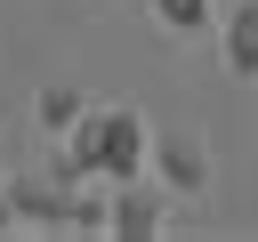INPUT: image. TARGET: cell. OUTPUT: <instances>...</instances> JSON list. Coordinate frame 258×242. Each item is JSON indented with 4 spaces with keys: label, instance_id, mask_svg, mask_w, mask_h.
Returning <instances> with one entry per match:
<instances>
[{
    "label": "cell",
    "instance_id": "6da1fadb",
    "mask_svg": "<svg viewBox=\"0 0 258 242\" xmlns=\"http://www.w3.org/2000/svg\"><path fill=\"white\" fill-rule=\"evenodd\" d=\"M64 153L81 161V177H137L153 161V129L137 105H89L64 129Z\"/></svg>",
    "mask_w": 258,
    "mask_h": 242
},
{
    "label": "cell",
    "instance_id": "7a4b0ae2",
    "mask_svg": "<svg viewBox=\"0 0 258 242\" xmlns=\"http://www.w3.org/2000/svg\"><path fill=\"white\" fill-rule=\"evenodd\" d=\"M8 202H16V226H73V177L56 169H16Z\"/></svg>",
    "mask_w": 258,
    "mask_h": 242
},
{
    "label": "cell",
    "instance_id": "3957f363",
    "mask_svg": "<svg viewBox=\"0 0 258 242\" xmlns=\"http://www.w3.org/2000/svg\"><path fill=\"white\" fill-rule=\"evenodd\" d=\"M169 186L153 177V169H137V177H113V234H161L169 226Z\"/></svg>",
    "mask_w": 258,
    "mask_h": 242
},
{
    "label": "cell",
    "instance_id": "277c9868",
    "mask_svg": "<svg viewBox=\"0 0 258 242\" xmlns=\"http://www.w3.org/2000/svg\"><path fill=\"white\" fill-rule=\"evenodd\" d=\"M169 194H202L210 186V145L202 137H185V129H169V137H153V161H145Z\"/></svg>",
    "mask_w": 258,
    "mask_h": 242
},
{
    "label": "cell",
    "instance_id": "5b68a950",
    "mask_svg": "<svg viewBox=\"0 0 258 242\" xmlns=\"http://www.w3.org/2000/svg\"><path fill=\"white\" fill-rule=\"evenodd\" d=\"M226 73L234 81H258V0H242L226 16Z\"/></svg>",
    "mask_w": 258,
    "mask_h": 242
},
{
    "label": "cell",
    "instance_id": "8992f818",
    "mask_svg": "<svg viewBox=\"0 0 258 242\" xmlns=\"http://www.w3.org/2000/svg\"><path fill=\"white\" fill-rule=\"evenodd\" d=\"M32 113H40V129H48V137H64V129H73V121L89 113V97H81L73 81H48V89L32 97Z\"/></svg>",
    "mask_w": 258,
    "mask_h": 242
},
{
    "label": "cell",
    "instance_id": "52a82bcc",
    "mask_svg": "<svg viewBox=\"0 0 258 242\" xmlns=\"http://www.w3.org/2000/svg\"><path fill=\"white\" fill-rule=\"evenodd\" d=\"M73 234H113V177H81L73 186Z\"/></svg>",
    "mask_w": 258,
    "mask_h": 242
},
{
    "label": "cell",
    "instance_id": "ba28073f",
    "mask_svg": "<svg viewBox=\"0 0 258 242\" xmlns=\"http://www.w3.org/2000/svg\"><path fill=\"white\" fill-rule=\"evenodd\" d=\"M153 16H161L169 32H202V24H210V0H153Z\"/></svg>",
    "mask_w": 258,
    "mask_h": 242
},
{
    "label": "cell",
    "instance_id": "9c48e42d",
    "mask_svg": "<svg viewBox=\"0 0 258 242\" xmlns=\"http://www.w3.org/2000/svg\"><path fill=\"white\" fill-rule=\"evenodd\" d=\"M0 234H16V202H8V177H0Z\"/></svg>",
    "mask_w": 258,
    "mask_h": 242
}]
</instances>
